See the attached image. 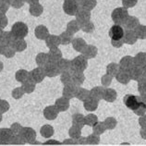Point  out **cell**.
Segmentation results:
<instances>
[{
	"label": "cell",
	"mask_w": 146,
	"mask_h": 146,
	"mask_svg": "<svg viewBox=\"0 0 146 146\" xmlns=\"http://www.w3.org/2000/svg\"><path fill=\"white\" fill-rule=\"evenodd\" d=\"M106 130V128L105 124H104V122H97L96 124H95L94 127H93V131L94 134H96V135L100 136L101 134L105 133V131Z\"/></svg>",
	"instance_id": "obj_19"
},
{
	"label": "cell",
	"mask_w": 146,
	"mask_h": 146,
	"mask_svg": "<svg viewBox=\"0 0 146 146\" xmlns=\"http://www.w3.org/2000/svg\"><path fill=\"white\" fill-rule=\"evenodd\" d=\"M139 124L141 128L143 127H146V115H143V116L140 117L139 118Z\"/></svg>",
	"instance_id": "obj_42"
},
{
	"label": "cell",
	"mask_w": 146,
	"mask_h": 146,
	"mask_svg": "<svg viewBox=\"0 0 146 146\" xmlns=\"http://www.w3.org/2000/svg\"><path fill=\"white\" fill-rule=\"evenodd\" d=\"M71 76L70 75V73L66 72H63L62 75H61V82L64 84V85H68V84L71 83Z\"/></svg>",
	"instance_id": "obj_34"
},
{
	"label": "cell",
	"mask_w": 146,
	"mask_h": 146,
	"mask_svg": "<svg viewBox=\"0 0 146 146\" xmlns=\"http://www.w3.org/2000/svg\"><path fill=\"white\" fill-rule=\"evenodd\" d=\"M22 89H23L25 94H32L33 92L35 89V83L33 80H28L24 83H22Z\"/></svg>",
	"instance_id": "obj_17"
},
{
	"label": "cell",
	"mask_w": 146,
	"mask_h": 146,
	"mask_svg": "<svg viewBox=\"0 0 146 146\" xmlns=\"http://www.w3.org/2000/svg\"><path fill=\"white\" fill-rule=\"evenodd\" d=\"M134 113H135L137 116H139V117H141V116H143V115H145L146 113V106L143 103H141L139 106L137 107V108L133 111Z\"/></svg>",
	"instance_id": "obj_33"
},
{
	"label": "cell",
	"mask_w": 146,
	"mask_h": 146,
	"mask_svg": "<svg viewBox=\"0 0 146 146\" xmlns=\"http://www.w3.org/2000/svg\"><path fill=\"white\" fill-rule=\"evenodd\" d=\"M76 143H77V144H79V145H85L86 144V137L80 136L79 139L76 140Z\"/></svg>",
	"instance_id": "obj_43"
},
{
	"label": "cell",
	"mask_w": 146,
	"mask_h": 146,
	"mask_svg": "<svg viewBox=\"0 0 146 146\" xmlns=\"http://www.w3.org/2000/svg\"><path fill=\"white\" fill-rule=\"evenodd\" d=\"M47 60H48V56H46L45 54H39L36 57V62L39 66L46 65Z\"/></svg>",
	"instance_id": "obj_30"
},
{
	"label": "cell",
	"mask_w": 146,
	"mask_h": 146,
	"mask_svg": "<svg viewBox=\"0 0 146 146\" xmlns=\"http://www.w3.org/2000/svg\"><path fill=\"white\" fill-rule=\"evenodd\" d=\"M44 144H51V145H60L62 144V143H60V141H56V140H54V139H48L46 141H44Z\"/></svg>",
	"instance_id": "obj_40"
},
{
	"label": "cell",
	"mask_w": 146,
	"mask_h": 146,
	"mask_svg": "<svg viewBox=\"0 0 146 146\" xmlns=\"http://www.w3.org/2000/svg\"><path fill=\"white\" fill-rule=\"evenodd\" d=\"M79 87H77L75 84L73 83H70L68 85H65L63 92H62V94L65 98H67L68 100H70L72 98H74L76 96V94H77V90H78Z\"/></svg>",
	"instance_id": "obj_5"
},
{
	"label": "cell",
	"mask_w": 146,
	"mask_h": 146,
	"mask_svg": "<svg viewBox=\"0 0 146 146\" xmlns=\"http://www.w3.org/2000/svg\"><path fill=\"white\" fill-rule=\"evenodd\" d=\"M85 119V125H88L90 127H94L98 122V117L94 114H89L86 117H84Z\"/></svg>",
	"instance_id": "obj_22"
},
{
	"label": "cell",
	"mask_w": 146,
	"mask_h": 146,
	"mask_svg": "<svg viewBox=\"0 0 146 146\" xmlns=\"http://www.w3.org/2000/svg\"><path fill=\"white\" fill-rule=\"evenodd\" d=\"M9 108H10V105L7 100H0V113L1 114L7 113L9 110Z\"/></svg>",
	"instance_id": "obj_31"
},
{
	"label": "cell",
	"mask_w": 146,
	"mask_h": 146,
	"mask_svg": "<svg viewBox=\"0 0 146 146\" xmlns=\"http://www.w3.org/2000/svg\"><path fill=\"white\" fill-rule=\"evenodd\" d=\"M141 70H138V68H134V70H132L131 71V74H130V76H131V78L133 80H139L141 78Z\"/></svg>",
	"instance_id": "obj_37"
},
{
	"label": "cell",
	"mask_w": 146,
	"mask_h": 146,
	"mask_svg": "<svg viewBox=\"0 0 146 146\" xmlns=\"http://www.w3.org/2000/svg\"><path fill=\"white\" fill-rule=\"evenodd\" d=\"M12 45H13V48L16 50V51H22V50L26 47L24 41H22V40H17L13 42Z\"/></svg>",
	"instance_id": "obj_32"
},
{
	"label": "cell",
	"mask_w": 146,
	"mask_h": 146,
	"mask_svg": "<svg viewBox=\"0 0 146 146\" xmlns=\"http://www.w3.org/2000/svg\"><path fill=\"white\" fill-rule=\"evenodd\" d=\"M138 91L141 94H146V79H141L139 80V85H138Z\"/></svg>",
	"instance_id": "obj_36"
},
{
	"label": "cell",
	"mask_w": 146,
	"mask_h": 146,
	"mask_svg": "<svg viewBox=\"0 0 146 146\" xmlns=\"http://www.w3.org/2000/svg\"><path fill=\"white\" fill-rule=\"evenodd\" d=\"M3 114H1L0 113V123H1V121H2V119H3V116H2Z\"/></svg>",
	"instance_id": "obj_47"
},
{
	"label": "cell",
	"mask_w": 146,
	"mask_h": 146,
	"mask_svg": "<svg viewBox=\"0 0 146 146\" xmlns=\"http://www.w3.org/2000/svg\"><path fill=\"white\" fill-rule=\"evenodd\" d=\"M75 97L78 100H80V101L84 102L88 97H90V92L83 89V88H78Z\"/></svg>",
	"instance_id": "obj_16"
},
{
	"label": "cell",
	"mask_w": 146,
	"mask_h": 146,
	"mask_svg": "<svg viewBox=\"0 0 146 146\" xmlns=\"http://www.w3.org/2000/svg\"><path fill=\"white\" fill-rule=\"evenodd\" d=\"M16 80L21 83H24L25 82H27V80H29V73L24 70H19L16 73Z\"/></svg>",
	"instance_id": "obj_21"
},
{
	"label": "cell",
	"mask_w": 146,
	"mask_h": 146,
	"mask_svg": "<svg viewBox=\"0 0 146 146\" xmlns=\"http://www.w3.org/2000/svg\"><path fill=\"white\" fill-rule=\"evenodd\" d=\"M2 68H3V65H2V63L0 62V71L2 70Z\"/></svg>",
	"instance_id": "obj_49"
},
{
	"label": "cell",
	"mask_w": 146,
	"mask_h": 146,
	"mask_svg": "<svg viewBox=\"0 0 146 146\" xmlns=\"http://www.w3.org/2000/svg\"><path fill=\"white\" fill-rule=\"evenodd\" d=\"M72 126H76L78 128L82 129L85 126V119H84V116L82 114L76 113L72 116Z\"/></svg>",
	"instance_id": "obj_13"
},
{
	"label": "cell",
	"mask_w": 146,
	"mask_h": 146,
	"mask_svg": "<svg viewBox=\"0 0 146 146\" xmlns=\"http://www.w3.org/2000/svg\"><path fill=\"white\" fill-rule=\"evenodd\" d=\"M0 37H1V33H0Z\"/></svg>",
	"instance_id": "obj_50"
},
{
	"label": "cell",
	"mask_w": 146,
	"mask_h": 146,
	"mask_svg": "<svg viewBox=\"0 0 146 146\" xmlns=\"http://www.w3.org/2000/svg\"><path fill=\"white\" fill-rule=\"evenodd\" d=\"M83 106L87 111H90V112H93L95 111L98 107V101L94 100L92 97H88L85 101L83 102Z\"/></svg>",
	"instance_id": "obj_12"
},
{
	"label": "cell",
	"mask_w": 146,
	"mask_h": 146,
	"mask_svg": "<svg viewBox=\"0 0 146 146\" xmlns=\"http://www.w3.org/2000/svg\"><path fill=\"white\" fill-rule=\"evenodd\" d=\"M109 35L113 41H119L124 36V31L118 25H114L109 31Z\"/></svg>",
	"instance_id": "obj_6"
},
{
	"label": "cell",
	"mask_w": 146,
	"mask_h": 146,
	"mask_svg": "<svg viewBox=\"0 0 146 146\" xmlns=\"http://www.w3.org/2000/svg\"><path fill=\"white\" fill-rule=\"evenodd\" d=\"M12 33L17 38L24 37L27 34V28L23 23H16L12 28Z\"/></svg>",
	"instance_id": "obj_9"
},
{
	"label": "cell",
	"mask_w": 146,
	"mask_h": 146,
	"mask_svg": "<svg viewBox=\"0 0 146 146\" xmlns=\"http://www.w3.org/2000/svg\"><path fill=\"white\" fill-rule=\"evenodd\" d=\"M62 144H66V145H77V143H76V140L74 139H66L62 141Z\"/></svg>",
	"instance_id": "obj_41"
},
{
	"label": "cell",
	"mask_w": 146,
	"mask_h": 146,
	"mask_svg": "<svg viewBox=\"0 0 146 146\" xmlns=\"http://www.w3.org/2000/svg\"><path fill=\"white\" fill-rule=\"evenodd\" d=\"M100 143V137L96 134H91L88 137H86V144L90 145H96Z\"/></svg>",
	"instance_id": "obj_25"
},
{
	"label": "cell",
	"mask_w": 146,
	"mask_h": 146,
	"mask_svg": "<svg viewBox=\"0 0 146 146\" xmlns=\"http://www.w3.org/2000/svg\"><path fill=\"white\" fill-rule=\"evenodd\" d=\"M140 99H141V103H143L144 105H145V106H146V94H141Z\"/></svg>",
	"instance_id": "obj_46"
},
{
	"label": "cell",
	"mask_w": 146,
	"mask_h": 146,
	"mask_svg": "<svg viewBox=\"0 0 146 146\" xmlns=\"http://www.w3.org/2000/svg\"><path fill=\"white\" fill-rule=\"evenodd\" d=\"M3 53V47H2V45L0 44V54Z\"/></svg>",
	"instance_id": "obj_48"
},
{
	"label": "cell",
	"mask_w": 146,
	"mask_h": 146,
	"mask_svg": "<svg viewBox=\"0 0 146 146\" xmlns=\"http://www.w3.org/2000/svg\"><path fill=\"white\" fill-rule=\"evenodd\" d=\"M9 144H14V145H24L26 144L23 139L21 138V136L19 135H12L11 139L9 141Z\"/></svg>",
	"instance_id": "obj_26"
},
{
	"label": "cell",
	"mask_w": 146,
	"mask_h": 146,
	"mask_svg": "<svg viewBox=\"0 0 146 146\" xmlns=\"http://www.w3.org/2000/svg\"><path fill=\"white\" fill-rule=\"evenodd\" d=\"M54 133H55V129L49 124H45L44 126H42L40 129V134L42 135V137L45 138V139L51 138L54 135Z\"/></svg>",
	"instance_id": "obj_11"
},
{
	"label": "cell",
	"mask_w": 146,
	"mask_h": 146,
	"mask_svg": "<svg viewBox=\"0 0 146 146\" xmlns=\"http://www.w3.org/2000/svg\"><path fill=\"white\" fill-rule=\"evenodd\" d=\"M0 26H1V21H0Z\"/></svg>",
	"instance_id": "obj_51"
},
{
	"label": "cell",
	"mask_w": 146,
	"mask_h": 146,
	"mask_svg": "<svg viewBox=\"0 0 146 146\" xmlns=\"http://www.w3.org/2000/svg\"><path fill=\"white\" fill-rule=\"evenodd\" d=\"M140 134L143 139L146 140V127H143V128H141V130H140Z\"/></svg>",
	"instance_id": "obj_45"
},
{
	"label": "cell",
	"mask_w": 146,
	"mask_h": 146,
	"mask_svg": "<svg viewBox=\"0 0 146 146\" xmlns=\"http://www.w3.org/2000/svg\"><path fill=\"white\" fill-rule=\"evenodd\" d=\"M104 91H105V89L102 87H95L90 91V97L94 98V100H96V101L99 102L100 100L103 99Z\"/></svg>",
	"instance_id": "obj_15"
},
{
	"label": "cell",
	"mask_w": 146,
	"mask_h": 146,
	"mask_svg": "<svg viewBox=\"0 0 146 146\" xmlns=\"http://www.w3.org/2000/svg\"><path fill=\"white\" fill-rule=\"evenodd\" d=\"M117 80H119L121 83H127L129 82V76L124 73H120L119 75L117 76Z\"/></svg>",
	"instance_id": "obj_39"
},
{
	"label": "cell",
	"mask_w": 146,
	"mask_h": 146,
	"mask_svg": "<svg viewBox=\"0 0 146 146\" xmlns=\"http://www.w3.org/2000/svg\"><path fill=\"white\" fill-rule=\"evenodd\" d=\"M68 135L71 138V139L77 140L82 136V129L78 128L76 126H72L71 128L68 130Z\"/></svg>",
	"instance_id": "obj_18"
},
{
	"label": "cell",
	"mask_w": 146,
	"mask_h": 146,
	"mask_svg": "<svg viewBox=\"0 0 146 146\" xmlns=\"http://www.w3.org/2000/svg\"><path fill=\"white\" fill-rule=\"evenodd\" d=\"M11 137H12V133L9 128L0 129V144H9Z\"/></svg>",
	"instance_id": "obj_8"
},
{
	"label": "cell",
	"mask_w": 146,
	"mask_h": 146,
	"mask_svg": "<svg viewBox=\"0 0 146 146\" xmlns=\"http://www.w3.org/2000/svg\"><path fill=\"white\" fill-rule=\"evenodd\" d=\"M44 77H45V74H44V68H37L29 74V80H33L34 83H40L43 82Z\"/></svg>",
	"instance_id": "obj_3"
},
{
	"label": "cell",
	"mask_w": 146,
	"mask_h": 146,
	"mask_svg": "<svg viewBox=\"0 0 146 146\" xmlns=\"http://www.w3.org/2000/svg\"><path fill=\"white\" fill-rule=\"evenodd\" d=\"M3 54L5 55L7 57H11L12 56L15 55V51L12 49V48H10V47H7L3 50Z\"/></svg>",
	"instance_id": "obj_38"
},
{
	"label": "cell",
	"mask_w": 146,
	"mask_h": 146,
	"mask_svg": "<svg viewBox=\"0 0 146 146\" xmlns=\"http://www.w3.org/2000/svg\"><path fill=\"white\" fill-rule=\"evenodd\" d=\"M72 67L75 71H80L85 68V61L80 60V58H76L72 62Z\"/></svg>",
	"instance_id": "obj_23"
},
{
	"label": "cell",
	"mask_w": 146,
	"mask_h": 146,
	"mask_svg": "<svg viewBox=\"0 0 146 146\" xmlns=\"http://www.w3.org/2000/svg\"><path fill=\"white\" fill-rule=\"evenodd\" d=\"M60 56H61V53L58 51V50H51V51L49 52V55H48L49 59L52 63L58 60Z\"/></svg>",
	"instance_id": "obj_29"
},
{
	"label": "cell",
	"mask_w": 146,
	"mask_h": 146,
	"mask_svg": "<svg viewBox=\"0 0 146 146\" xmlns=\"http://www.w3.org/2000/svg\"><path fill=\"white\" fill-rule=\"evenodd\" d=\"M57 67H58L59 70H62L63 72H66L68 68H70V63H68V60H60L58 64H57Z\"/></svg>",
	"instance_id": "obj_35"
},
{
	"label": "cell",
	"mask_w": 146,
	"mask_h": 146,
	"mask_svg": "<svg viewBox=\"0 0 146 146\" xmlns=\"http://www.w3.org/2000/svg\"><path fill=\"white\" fill-rule=\"evenodd\" d=\"M0 100H1V98H0Z\"/></svg>",
	"instance_id": "obj_53"
},
{
	"label": "cell",
	"mask_w": 146,
	"mask_h": 146,
	"mask_svg": "<svg viewBox=\"0 0 146 146\" xmlns=\"http://www.w3.org/2000/svg\"><path fill=\"white\" fill-rule=\"evenodd\" d=\"M55 106L59 112H65V111H67L70 108V100L65 98L64 96L57 98L55 102Z\"/></svg>",
	"instance_id": "obj_7"
},
{
	"label": "cell",
	"mask_w": 146,
	"mask_h": 146,
	"mask_svg": "<svg viewBox=\"0 0 146 146\" xmlns=\"http://www.w3.org/2000/svg\"><path fill=\"white\" fill-rule=\"evenodd\" d=\"M123 102H124L125 106L129 108L130 110L134 111L139 105L141 103L140 96H136V95H132V94H127L123 98Z\"/></svg>",
	"instance_id": "obj_2"
},
{
	"label": "cell",
	"mask_w": 146,
	"mask_h": 146,
	"mask_svg": "<svg viewBox=\"0 0 146 146\" xmlns=\"http://www.w3.org/2000/svg\"><path fill=\"white\" fill-rule=\"evenodd\" d=\"M71 78H72L73 84H75L76 86L82 84L83 80H84V77H83V75L82 74V73H80V71H75L74 73H73Z\"/></svg>",
	"instance_id": "obj_20"
},
{
	"label": "cell",
	"mask_w": 146,
	"mask_h": 146,
	"mask_svg": "<svg viewBox=\"0 0 146 146\" xmlns=\"http://www.w3.org/2000/svg\"><path fill=\"white\" fill-rule=\"evenodd\" d=\"M20 135L25 141V143L34 144L36 143V131L33 128H31V127H23Z\"/></svg>",
	"instance_id": "obj_1"
},
{
	"label": "cell",
	"mask_w": 146,
	"mask_h": 146,
	"mask_svg": "<svg viewBox=\"0 0 146 146\" xmlns=\"http://www.w3.org/2000/svg\"><path fill=\"white\" fill-rule=\"evenodd\" d=\"M44 117L46 118L47 120H55L56 118L58 117L59 111L57 110L56 106H48L44 109Z\"/></svg>",
	"instance_id": "obj_4"
},
{
	"label": "cell",
	"mask_w": 146,
	"mask_h": 146,
	"mask_svg": "<svg viewBox=\"0 0 146 146\" xmlns=\"http://www.w3.org/2000/svg\"><path fill=\"white\" fill-rule=\"evenodd\" d=\"M145 72H146V68H145Z\"/></svg>",
	"instance_id": "obj_52"
},
{
	"label": "cell",
	"mask_w": 146,
	"mask_h": 146,
	"mask_svg": "<svg viewBox=\"0 0 146 146\" xmlns=\"http://www.w3.org/2000/svg\"><path fill=\"white\" fill-rule=\"evenodd\" d=\"M24 91L22 89V87H18V88H15V89L12 91V93H11V95H12V97L16 100H19L21 99V97H23L24 95Z\"/></svg>",
	"instance_id": "obj_27"
},
{
	"label": "cell",
	"mask_w": 146,
	"mask_h": 146,
	"mask_svg": "<svg viewBox=\"0 0 146 146\" xmlns=\"http://www.w3.org/2000/svg\"><path fill=\"white\" fill-rule=\"evenodd\" d=\"M44 70L45 76H48V77H55L59 73L58 67H57V65L54 63L46 64L44 68Z\"/></svg>",
	"instance_id": "obj_10"
},
{
	"label": "cell",
	"mask_w": 146,
	"mask_h": 146,
	"mask_svg": "<svg viewBox=\"0 0 146 146\" xmlns=\"http://www.w3.org/2000/svg\"><path fill=\"white\" fill-rule=\"evenodd\" d=\"M103 99L106 102L109 103H113L115 100L117 99V93L116 91L113 89H105L104 91V95H103Z\"/></svg>",
	"instance_id": "obj_14"
},
{
	"label": "cell",
	"mask_w": 146,
	"mask_h": 146,
	"mask_svg": "<svg viewBox=\"0 0 146 146\" xmlns=\"http://www.w3.org/2000/svg\"><path fill=\"white\" fill-rule=\"evenodd\" d=\"M104 124H105L106 129H113L116 128V126L117 124V121L115 117H110L106 118V120L104 121Z\"/></svg>",
	"instance_id": "obj_24"
},
{
	"label": "cell",
	"mask_w": 146,
	"mask_h": 146,
	"mask_svg": "<svg viewBox=\"0 0 146 146\" xmlns=\"http://www.w3.org/2000/svg\"><path fill=\"white\" fill-rule=\"evenodd\" d=\"M102 83L105 86H108L111 83V78H109V77H105L104 80H102Z\"/></svg>",
	"instance_id": "obj_44"
},
{
	"label": "cell",
	"mask_w": 146,
	"mask_h": 146,
	"mask_svg": "<svg viewBox=\"0 0 146 146\" xmlns=\"http://www.w3.org/2000/svg\"><path fill=\"white\" fill-rule=\"evenodd\" d=\"M22 127L20 123H18V122H15V123H13L12 125L10 126V131H11V133H12V135H19V134L21 133V129H22Z\"/></svg>",
	"instance_id": "obj_28"
}]
</instances>
